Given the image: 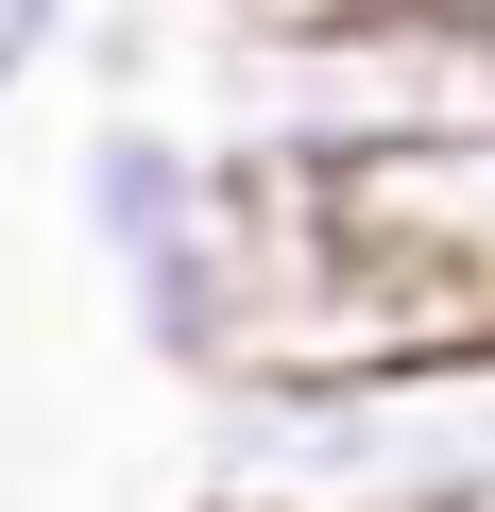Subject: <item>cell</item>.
<instances>
[{"label": "cell", "mask_w": 495, "mask_h": 512, "mask_svg": "<svg viewBox=\"0 0 495 512\" xmlns=\"http://www.w3.org/2000/svg\"><path fill=\"white\" fill-rule=\"evenodd\" d=\"M478 495H495V342L239 376L205 393L188 461V512H478Z\"/></svg>", "instance_id": "cell-1"}, {"label": "cell", "mask_w": 495, "mask_h": 512, "mask_svg": "<svg viewBox=\"0 0 495 512\" xmlns=\"http://www.w3.org/2000/svg\"><path fill=\"white\" fill-rule=\"evenodd\" d=\"M222 205H239V154H222V120L103 103V120L69 137V222H86V256H103V274H137V256L205 239Z\"/></svg>", "instance_id": "cell-3"}, {"label": "cell", "mask_w": 495, "mask_h": 512, "mask_svg": "<svg viewBox=\"0 0 495 512\" xmlns=\"http://www.w3.org/2000/svg\"><path fill=\"white\" fill-rule=\"evenodd\" d=\"M205 120L257 171H376V154H444L495 137V18L444 0H308V18H222L205 52Z\"/></svg>", "instance_id": "cell-2"}, {"label": "cell", "mask_w": 495, "mask_h": 512, "mask_svg": "<svg viewBox=\"0 0 495 512\" xmlns=\"http://www.w3.org/2000/svg\"><path fill=\"white\" fill-rule=\"evenodd\" d=\"M69 52H86V0H0V103H35Z\"/></svg>", "instance_id": "cell-4"}, {"label": "cell", "mask_w": 495, "mask_h": 512, "mask_svg": "<svg viewBox=\"0 0 495 512\" xmlns=\"http://www.w3.org/2000/svg\"><path fill=\"white\" fill-rule=\"evenodd\" d=\"M222 18H308V0H222ZM444 18H495V0H444Z\"/></svg>", "instance_id": "cell-5"}]
</instances>
